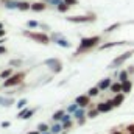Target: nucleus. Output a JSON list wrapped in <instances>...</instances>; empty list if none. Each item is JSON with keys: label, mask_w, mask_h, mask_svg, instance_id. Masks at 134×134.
<instances>
[{"label": "nucleus", "mask_w": 134, "mask_h": 134, "mask_svg": "<svg viewBox=\"0 0 134 134\" xmlns=\"http://www.w3.org/2000/svg\"><path fill=\"white\" fill-rule=\"evenodd\" d=\"M0 30H3V24L2 22H0Z\"/></svg>", "instance_id": "obj_46"}, {"label": "nucleus", "mask_w": 134, "mask_h": 134, "mask_svg": "<svg viewBox=\"0 0 134 134\" xmlns=\"http://www.w3.org/2000/svg\"><path fill=\"white\" fill-rule=\"evenodd\" d=\"M76 123H78V126H83V125L86 123V117H83V119H78V120H76Z\"/></svg>", "instance_id": "obj_36"}, {"label": "nucleus", "mask_w": 134, "mask_h": 134, "mask_svg": "<svg viewBox=\"0 0 134 134\" xmlns=\"http://www.w3.org/2000/svg\"><path fill=\"white\" fill-rule=\"evenodd\" d=\"M13 75H14V73H13L11 69H6V70H2V72H0V78H2V80H8V78L13 76Z\"/></svg>", "instance_id": "obj_24"}, {"label": "nucleus", "mask_w": 134, "mask_h": 134, "mask_svg": "<svg viewBox=\"0 0 134 134\" xmlns=\"http://www.w3.org/2000/svg\"><path fill=\"white\" fill-rule=\"evenodd\" d=\"M27 28H30V30H34V28H39L41 27V22H37V20H27Z\"/></svg>", "instance_id": "obj_25"}, {"label": "nucleus", "mask_w": 134, "mask_h": 134, "mask_svg": "<svg viewBox=\"0 0 134 134\" xmlns=\"http://www.w3.org/2000/svg\"><path fill=\"white\" fill-rule=\"evenodd\" d=\"M2 3L6 9H19V2L17 0H2Z\"/></svg>", "instance_id": "obj_11"}, {"label": "nucleus", "mask_w": 134, "mask_h": 134, "mask_svg": "<svg viewBox=\"0 0 134 134\" xmlns=\"http://www.w3.org/2000/svg\"><path fill=\"white\" fill-rule=\"evenodd\" d=\"M52 41L56 44V45H59V47H63V48H69L72 44H70V41L67 39V37H64L61 33H52Z\"/></svg>", "instance_id": "obj_7"}, {"label": "nucleus", "mask_w": 134, "mask_h": 134, "mask_svg": "<svg viewBox=\"0 0 134 134\" xmlns=\"http://www.w3.org/2000/svg\"><path fill=\"white\" fill-rule=\"evenodd\" d=\"M28 111H30V108H28V106H27V108H24V109H20V111H19V114H17V119L24 120V119H25V115L28 114Z\"/></svg>", "instance_id": "obj_28"}, {"label": "nucleus", "mask_w": 134, "mask_h": 134, "mask_svg": "<svg viewBox=\"0 0 134 134\" xmlns=\"http://www.w3.org/2000/svg\"><path fill=\"white\" fill-rule=\"evenodd\" d=\"M28 9H31V3L30 2H27V0L19 2V11H28Z\"/></svg>", "instance_id": "obj_20"}, {"label": "nucleus", "mask_w": 134, "mask_h": 134, "mask_svg": "<svg viewBox=\"0 0 134 134\" xmlns=\"http://www.w3.org/2000/svg\"><path fill=\"white\" fill-rule=\"evenodd\" d=\"M25 75H27L25 72H17V73H14L13 76H9L8 80L3 81L2 87H3V89H8V87H14V86H17V84H20V83L24 81Z\"/></svg>", "instance_id": "obj_5"}, {"label": "nucleus", "mask_w": 134, "mask_h": 134, "mask_svg": "<svg viewBox=\"0 0 134 134\" xmlns=\"http://www.w3.org/2000/svg\"><path fill=\"white\" fill-rule=\"evenodd\" d=\"M37 131L39 133H47V131H50V126L47 123H39L37 125Z\"/></svg>", "instance_id": "obj_29"}, {"label": "nucleus", "mask_w": 134, "mask_h": 134, "mask_svg": "<svg viewBox=\"0 0 134 134\" xmlns=\"http://www.w3.org/2000/svg\"><path fill=\"white\" fill-rule=\"evenodd\" d=\"M3 104H5V97L0 95V106H3Z\"/></svg>", "instance_id": "obj_41"}, {"label": "nucleus", "mask_w": 134, "mask_h": 134, "mask_svg": "<svg viewBox=\"0 0 134 134\" xmlns=\"http://www.w3.org/2000/svg\"><path fill=\"white\" fill-rule=\"evenodd\" d=\"M97 109H98L100 112H111V111L114 109V103H112V100L101 101V103L97 104Z\"/></svg>", "instance_id": "obj_9"}, {"label": "nucleus", "mask_w": 134, "mask_h": 134, "mask_svg": "<svg viewBox=\"0 0 134 134\" xmlns=\"http://www.w3.org/2000/svg\"><path fill=\"white\" fill-rule=\"evenodd\" d=\"M78 108H80V104L75 101V103H72V104H69V106H67L66 112H67V114H72V115H73V114L76 112V109H78Z\"/></svg>", "instance_id": "obj_22"}, {"label": "nucleus", "mask_w": 134, "mask_h": 134, "mask_svg": "<svg viewBox=\"0 0 134 134\" xmlns=\"http://www.w3.org/2000/svg\"><path fill=\"white\" fill-rule=\"evenodd\" d=\"M130 44L128 41H112V42H103L98 45V50H108V48H112V47H119V45H126Z\"/></svg>", "instance_id": "obj_8"}, {"label": "nucleus", "mask_w": 134, "mask_h": 134, "mask_svg": "<svg viewBox=\"0 0 134 134\" xmlns=\"http://www.w3.org/2000/svg\"><path fill=\"white\" fill-rule=\"evenodd\" d=\"M98 114H101V112L98 111V109H97V108H95V109H91V111L87 112V119H95Z\"/></svg>", "instance_id": "obj_31"}, {"label": "nucleus", "mask_w": 134, "mask_h": 134, "mask_svg": "<svg viewBox=\"0 0 134 134\" xmlns=\"http://www.w3.org/2000/svg\"><path fill=\"white\" fill-rule=\"evenodd\" d=\"M34 112H36V109H30V111H28V114H27V115H25V119H24V120H27V119H30V117H31V115H33Z\"/></svg>", "instance_id": "obj_37"}, {"label": "nucleus", "mask_w": 134, "mask_h": 134, "mask_svg": "<svg viewBox=\"0 0 134 134\" xmlns=\"http://www.w3.org/2000/svg\"><path fill=\"white\" fill-rule=\"evenodd\" d=\"M109 91H111L112 94H122V83H120V81L112 83L111 87H109Z\"/></svg>", "instance_id": "obj_19"}, {"label": "nucleus", "mask_w": 134, "mask_h": 134, "mask_svg": "<svg viewBox=\"0 0 134 134\" xmlns=\"http://www.w3.org/2000/svg\"><path fill=\"white\" fill-rule=\"evenodd\" d=\"M6 52H8V48H6L5 45H0V55H5Z\"/></svg>", "instance_id": "obj_39"}, {"label": "nucleus", "mask_w": 134, "mask_h": 134, "mask_svg": "<svg viewBox=\"0 0 134 134\" xmlns=\"http://www.w3.org/2000/svg\"><path fill=\"white\" fill-rule=\"evenodd\" d=\"M3 36H6V31H5V30H0V39H2Z\"/></svg>", "instance_id": "obj_42"}, {"label": "nucleus", "mask_w": 134, "mask_h": 134, "mask_svg": "<svg viewBox=\"0 0 134 134\" xmlns=\"http://www.w3.org/2000/svg\"><path fill=\"white\" fill-rule=\"evenodd\" d=\"M27 134H41V133H39V131H28Z\"/></svg>", "instance_id": "obj_44"}, {"label": "nucleus", "mask_w": 134, "mask_h": 134, "mask_svg": "<svg viewBox=\"0 0 134 134\" xmlns=\"http://www.w3.org/2000/svg\"><path fill=\"white\" fill-rule=\"evenodd\" d=\"M131 56H134V50H126V52H123L122 55H119L117 58H114L112 61H111V64L108 66V69H117V67H120L122 64H125Z\"/></svg>", "instance_id": "obj_4"}, {"label": "nucleus", "mask_w": 134, "mask_h": 134, "mask_svg": "<svg viewBox=\"0 0 134 134\" xmlns=\"http://www.w3.org/2000/svg\"><path fill=\"white\" fill-rule=\"evenodd\" d=\"M22 34H24L25 37H30V39H33L34 42H37V44H42V45H47V44H50V42H52V37H50L48 34H45V33L24 30V31H22Z\"/></svg>", "instance_id": "obj_2"}, {"label": "nucleus", "mask_w": 134, "mask_h": 134, "mask_svg": "<svg viewBox=\"0 0 134 134\" xmlns=\"http://www.w3.org/2000/svg\"><path fill=\"white\" fill-rule=\"evenodd\" d=\"M14 103H16L14 98H5V104H3V106H5V108H9V106H13Z\"/></svg>", "instance_id": "obj_34"}, {"label": "nucleus", "mask_w": 134, "mask_h": 134, "mask_svg": "<svg viewBox=\"0 0 134 134\" xmlns=\"http://www.w3.org/2000/svg\"><path fill=\"white\" fill-rule=\"evenodd\" d=\"M56 9H58L59 13H67V11L70 9V6L67 5V2H66V0H64V2H63V3H61V5H59L58 8H56Z\"/></svg>", "instance_id": "obj_27"}, {"label": "nucleus", "mask_w": 134, "mask_h": 134, "mask_svg": "<svg viewBox=\"0 0 134 134\" xmlns=\"http://www.w3.org/2000/svg\"><path fill=\"white\" fill-rule=\"evenodd\" d=\"M131 89H133V81L131 80H126V81H123L122 83V94H130L131 92Z\"/></svg>", "instance_id": "obj_15"}, {"label": "nucleus", "mask_w": 134, "mask_h": 134, "mask_svg": "<svg viewBox=\"0 0 134 134\" xmlns=\"http://www.w3.org/2000/svg\"><path fill=\"white\" fill-rule=\"evenodd\" d=\"M45 8H47V3H44V2H34V3H31V11H34V13L45 11Z\"/></svg>", "instance_id": "obj_12"}, {"label": "nucleus", "mask_w": 134, "mask_h": 134, "mask_svg": "<svg viewBox=\"0 0 134 134\" xmlns=\"http://www.w3.org/2000/svg\"><path fill=\"white\" fill-rule=\"evenodd\" d=\"M98 94H100V87H98V86H95V87H91V89L87 91V95H89V97H97Z\"/></svg>", "instance_id": "obj_26"}, {"label": "nucleus", "mask_w": 134, "mask_h": 134, "mask_svg": "<svg viewBox=\"0 0 134 134\" xmlns=\"http://www.w3.org/2000/svg\"><path fill=\"white\" fill-rule=\"evenodd\" d=\"M64 115H66V109H59V111L53 112V115H52V120H53V122H61Z\"/></svg>", "instance_id": "obj_17"}, {"label": "nucleus", "mask_w": 134, "mask_h": 134, "mask_svg": "<svg viewBox=\"0 0 134 134\" xmlns=\"http://www.w3.org/2000/svg\"><path fill=\"white\" fill-rule=\"evenodd\" d=\"M112 134H122V133H120V131H114Z\"/></svg>", "instance_id": "obj_47"}, {"label": "nucleus", "mask_w": 134, "mask_h": 134, "mask_svg": "<svg viewBox=\"0 0 134 134\" xmlns=\"http://www.w3.org/2000/svg\"><path fill=\"white\" fill-rule=\"evenodd\" d=\"M128 72H130V75H131V73H134V66H131V69H128Z\"/></svg>", "instance_id": "obj_43"}, {"label": "nucleus", "mask_w": 134, "mask_h": 134, "mask_svg": "<svg viewBox=\"0 0 134 134\" xmlns=\"http://www.w3.org/2000/svg\"><path fill=\"white\" fill-rule=\"evenodd\" d=\"M63 2H64V0H47L45 3H47V5H52V6H56V8H58V6H59Z\"/></svg>", "instance_id": "obj_32"}, {"label": "nucleus", "mask_w": 134, "mask_h": 134, "mask_svg": "<svg viewBox=\"0 0 134 134\" xmlns=\"http://www.w3.org/2000/svg\"><path fill=\"white\" fill-rule=\"evenodd\" d=\"M111 84H112V80L111 78H103L100 83H98V87H100V91H106V89L111 87Z\"/></svg>", "instance_id": "obj_16"}, {"label": "nucleus", "mask_w": 134, "mask_h": 134, "mask_svg": "<svg viewBox=\"0 0 134 134\" xmlns=\"http://www.w3.org/2000/svg\"><path fill=\"white\" fill-rule=\"evenodd\" d=\"M22 64V59H11L9 61V66H13V67H19Z\"/></svg>", "instance_id": "obj_33"}, {"label": "nucleus", "mask_w": 134, "mask_h": 134, "mask_svg": "<svg viewBox=\"0 0 134 134\" xmlns=\"http://www.w3.org/2000/svg\"><path fill=\"white\" fill-rule=\"evenodd\" d=\"M125 101V94H115V97L112 98V103H114V108H120Z\"/></svg>", "instance_id": "obj_14"}, {"label": "nucleus", "mask_w": 134, "mask_h": 134, "mask_svg": "<svg viewBox=\"0 0 134 134\" xmlns=\"http://www.w3.org/2000/svg\"><path fill=\"white\" fill-rule=\"evenodd\" d=\"M75 101H76L81 108H87V106L91 104V97H89L87 94H84V95H78Z\"/></svg>", "instance_id": "obj_10"}, {"label": "nucleus", "mask_w": 134, "mask_h": 134, "mask_svg": "<svg viewBox=\"0 0 134 134\" xmlns=\"http://www.w3.org/2000/svg\"><path fill=\"white\" fill-rule=\"evenodd\" d=\"M117 28H120V24H119V22H115V24L109 25L108 28H104V30H103V33H104V34H109V33H112V31H115Z\"/></svg>", "instance_id": "obj_23"}, {"label": "nucleus", "mask_w": 134, "mask_h": 134, "mask_svg": "<svg viewBox=\"0 0 134 134\" xmlns=\"http://www.w3.org/2000/svg\"><path fill=\"white\" fill-rule=\"evenodd\" d=\"M27 103H28L27 98H20V100L16 103V106H17V109H24V108H27Z\"/></svg>", "instance_id": "obj_30"}, {"label": "nucleus", "mask_w": 134, "mask_h": 134, "mask_svg": "<svg viewBox=\"0 0 134 134\" xmlns=\"http://www.w3.org/2000/svg\"><path fill=\"white\" fill-rule=\"evenodd\" d=\"M100 42H101V36H89V37H83V39L80 41V45H78V48L75 50L73 56H80V55H83V53L91 52L92 48L98 47Z\"/></svg>", "instance_id": "obj_1"}, {"label": "nucleus", "mask_w": 134, "mask_h": 134, "mask_svg": "<svg viewBox=\"0 0 134 134\" xmlns=\"http://www.w3.org/2000/svg\"><path fill=\"white\" fill-rule=\"evenodd\" d=\"M39 28H44V30H50V27L47 25V24H41V27Z\"/></svg>", "instance_id": "obj_40"}, {"label": "nucleus", "mask_w": 134, "mask_h": 134, "mask_svg": "<svg viewBox=\"0 0 134 134\" xmlns=\"http://www.w3.org/2000/svg\"><path fill=\"white\" fill-rule=\"evenodd\" d=\"M0 126H2V128H9V126H11V123H9V122H2V123H0Z\"/></svg>", "instance_id": "obj_38"}, {"label": "nucleus", "mask_w": 134, "mask_h": 134, "mask_svg": "<svg viewBox=\"0 0 134 134\" xmlns=\"http://www.w3.org/2000/svg\"><path fill=\"white\" fill-rule=\"evenodd\" d=\"M73 117H75V119L78 120V119H83V117H87V114H86V111H84V108H81V106H80V108L76 109V112L73 114Z\"/></svg>", "instance_id": "obj_21"}, {"label": "nucleus", "mask_w": 134, "mask_h": 134, "mask_svg": "<svg viewBox=\"0 0 134 134\" xmlns=\"http://www.w3.org/2000/svg\"><path fill=\"white\" fill-rule=\"evenodd\" d=\"M72 125H73V120H69V122H64V123H63V128H64L66 131H69V130L72 128Z\"/></svg>", "instance_id": "obj_35"}, {"label": "nucleus", "mask_w": 134, "mask_h": 134, "mask_svg": "<svg viewBox=\"0 0 134 134\" xmlns=\"http://www.w3.org/2000/svg\"><path fill=\"white\" fill-rule=\"evenodd\" d=\"M44 66L45 67H48L50 69V72L52 73H61L63 72V61L61 59H58V58H48V59H45L44 61Z\"/></svg>", "instance_id": "obj_6"}, {"label": "nucleus", "mask_w": 134, "mask_h": 134, "mask_svg": "<svg viewBox=\"0 0 134 134\" xmlns=\"http://www.w3.org/2000/svg\"><path fill=\"white\" fill-rule=\"evenodd\" d=\"M66 20L70 22V24H91V22L97 20V14L95 13H87L84 16H67Z\"/></svg>", "instance_id": "obj_3"}, {"label": "nucleus", "mask_w": 134, "mask_h": 134, "mask_svg": "<svg viewBox=\"0 0 134 134\" xmlns=\"http://www.w3.org/2000/svg\"><path fill=\"white\" fill-rule=\"evenodd\" d=\"M3 42H5V39L2 37V39H0V45H3Z\"/></svg>", "instance_id": "obj_45"}, {"label": "nucleus", "mask_w": 134, "mask_h": 134, "mask_svg": "<svg viewBox=\"0 0 134 134\" xmlns=\"http://www.w3.org/2000/svg\"><path fill=\"white\" fill-rule=\"evenodd\" d=\"M64 128H63V123L61 122H55V125H52L50 126V133L52 134H61Z\"/></svg>", "instance_id": "obj_18"}, {"label": "nucleus", "mask_w": 134, "mask_h": 134, "mask_svg": "<svg viewBox=\"0 0 134 134\" xmlns=\"http://www.w3.org/2000/svg\"><path fill=\"white\" fill-rule=\"evenodd\" d=\"M41 134H52V133H50V131H47V133H41Z\"/></svg>", "instance_id": "obj_48"}, {"label": "nucleus", "mask_w": 134, "mask_h": 134, "mask_svg": "<svg viewBox=\"0 0 134 134\" xmlns=\"http://www.w3.org/2000/svg\"><path fill=\"white\" fill-rule=\"evenodd\" d=\"M115 78H117V81L123 83V81L130 80V72H128V70H120V72H115Z\"/></svg>", "instance_id": "obj_13"}]
</instances>
